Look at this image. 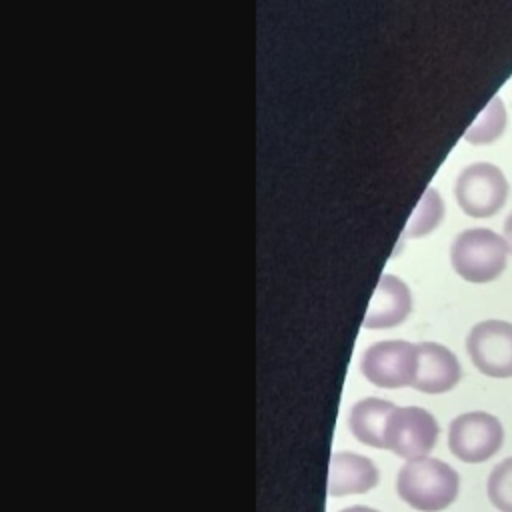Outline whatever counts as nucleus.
I'll list each match as a JSON object with an SVG mask.
<instances>
[{
  "instance_id": "obj_6",
  "label": "nucleus",
  "mask_w": 512,
  "mask_h": 512,
  "mask_svg": "<svg viewBox=\"0 0 512 512\" xmlns=\"http://www.w3.org/2000/svg\"><path fill=\"white\" fill-rule=\"evenodd\" d=\"M504 444L500 420L488 412H466L456 416L448 428L450 452L470 464L492 458Z\"/></svg>"
},
{
  "instance_id": "obj_9",
  "label": "nucleus",
  "mask_w": 512,
  "mask_h": 512,
  "mask_svg": "<svg viewBox=\"0 0 512 512\" xmlns=\"http://www.w3.org/2000/svg\"><path fill=\"white\" fill-rule=\"evenodd\" d=\"M412 310L410 288L394 274H382L364 316V328H392L406 320Z\"/></svg>"
},
{
  "instance_id": "obj_15",
  "label": "nucleus",
  "mask_w": 512,
  "mask_h": 512,
  "mask_svg": "<svg viewBox=\"0 0 512 512\" xmlns=\"http://www.w3.org/2000/svg\"><path fill=\"white\" fill-rule=\"evenodd\" d=\"M504 238H506L508 248H510V252H512V212H510V216H508L506 222H504Z\"/></svg>"
},
{
  "instance_id": "obj_12",
  "label": "nucleus",
  "mask_w": 512,
  "mask_h": 512,
  "mask_svg": "<svg viewBox=\"0 0 512 512\" xmlns=\"http://www.w3.org/2000/svg\"><path fill=\"white\" fill-rule=\"evenodd\" d=\"M506 130V108L500 96H494L466 130L464 140L470 144H490Z\"/></svg>"
},
{
  "instance_id": "obj_13",
  "label": "nucleus",
  "mask_w": 512,
  "mask_h": 512,
  "mask_svg": "<svg viewBox=\"0 0 512 512\" xmlns=\"http://www.w3.org/2000/svg\"><path fill=\"white\" fill-rule=\"evenodd\" d=\"M442 216H444V202L434 188H428L422 194L418 206L414 208L404 232L410 238L426 236L442 222Z\"/></svg>"
},
{
  "instance_id": "obj_16",
  "label": "nucleus",
  "mask_w": 512,
  "mask_h": 512,
  "mask_svg": "<svg viewBox=\"0 0 512 512\" xmlns=\"http://www.w3.org/2000/svg\"><path fill=\"white\" fill-rule=\"evenodd\" d=\"M340 512H378V510L368 508V506H348V508H344Z\"/></svg>"
},
{
  "instance_id": "obj_11",
  "label": "nucleus",
  "mask_w": 512,
  "mask_h": 512,
  "mask_svg": "<svg viewBox=\"0 0 512 512\" xmlns=\"http://www.w3.org/2000/svg\"><path fill=\"white\" fill-rule=\"evenodd\" d=\"M394 404L384 398H362L358 400L348 414V428L356 440L372 448H384V430Z\"/></svg>"
},
{
  "instance_id": "obj_10",
  "label": "nucleus",
  "mask_w": 512,
  "mask_h": 512,
  "mask_svg": "<svg viewBox=\"0 0 512 512\" xmlns=\"http://www.w3.org/2000/svg\"><path fill=\"white\" fill-rule=\"evenodd\" d=\"M378 484V468L366 456L354 452H336L330 458L328 494H364Z\"/></svg>"
},
{
  "instance_id": "obj_2",
  "label": "nucleus",
  "mask_w": 512,
  "mask_h": 512,
  "mask_svg": "<svg viewBox=\"0 0 512 512\" xmlns=\"http://www.w3.org/2000/svg\"><path fill=\"white\" fill-rule=\"evenodd\" d=\"M508 242L488 228L460 232L450 248V262L458 276L468 282L484 284L496 280L508 262Z\"/></svg>"
},
{
  "instance_id": "obj_14",
  "label": "nucleus",
  "mask_w": 512,
  "mask_h": 512,
  "mask_svg": "<svg viewBox=\"0 0 512 512\" xmlns=\"http://www.w3.org/2000/svg\"><path fill=\"white\" fill-rule=\"evenodd\" d=\"M486 490L490 502L498 510L512 512V456L492 468Z\"/></svg>"
},
{
  "instance_id": "obj_1",
  "label": "nucleus",
  "mask_w": 512,
  "mask_h": 512,
  "mask_svg": "<svg viewBox=\"0 0 512 512\" xmlns=\"http://www.w3.org/2000/svg\"><path fill=\"white\" fill-rule=\"evenodd\" d=\"M460 490L456 470L440 458L408 460L396 478L398 496L416 510L440 512L448 508Z\"/></svg>"
},
{
  "instance_id": "obj_8",
  "label": "nucleus",
  "mask_w": 512,
  "mask_h": 512,
  "mask_svg": "<svg viewBox=\"0 0 512 512\" xmlns=\"http://www.w3.org/2000/svg\"><path fill=\"white\" fill-rule=\"evenodd\" d=\"M462 378V368L452 350L436 342L418 344V368L414 388L426 394L452 390Z\"/></svg>"
},
{
  "instance_id": "obj_5",
  "label": "nucleus",
  "mask_w": 512,
  "mask_h": 512,
  "mask_svg": "<svg viewBox=\"0 0 512 512\" xmlns=\"http://www.w3.org/2000/svg\"><path fill=\"white\" fill-rule=\"evenodd\" d=\"M438 432V422L428 410L396 406L386 422L384 448L406 460L424 458L436 446Z\"/></svg>"
},
{
  "instance_id": "obj_3",
  "label": "nucleus",
  "mask_w": 512,
  "mask_h": 512,
  "mask_svg": "<svg viewBox=\"0 0 512 512\" xmlns=\"http://www.w3.org/2000/svg\"><path fill=\"white\" fill-rule=\"evenodd\" d=\"M454 196L468 216L490 218L506 204L508 180L496 164L474 162L458 174Z\"/></svg>"
},
{
  "instance_id": "obj_7",
  "label": "nucleus",
  "mask_w": 512,
  "mask_h": 512,
  "mask_svg": "<svg viewBox=\"0 0 512 512\" xmlns=\"http://www.w3.org/2000/svg\"><path fill=\"white\" fill-rule=\"evenodd\" d=\"M466 350L472 364L486 376H512V324L504 320L478 322L468 338Z\"/></svg>"
},
{
  "instance_id": "obj_4",
  "label": "nucleus",
  "mask_w": 512,
  "mask_h": 512,
  "mask_svg": "<svg viewBox=\"0 0 512 512\" xmlns=\"http://www.w3.org/2000/svg\"><path fill=\"white\" fill-rule=\"evenodd\" d=\"M418 368V344L384 340L364 350L360 370L368 382L380 388L412 386Z\"/></svg>"
}]
</instances>
